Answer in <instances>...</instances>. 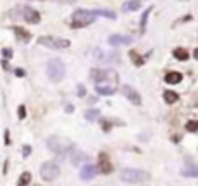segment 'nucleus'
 Here are the masks:
<instances>
[{
    "mask_svg": "<svg viewBox=\"0 0 198 186\" xmlns=\"http://www.w3.org/2000/svg\"><path fill=\"white\" fill-rule=\"evenodd\" d=\"M96 14L94 11H85V9H78L73 12L71 16V28H85L89 26L91 23H94V18Z\"/></svg>",
    "mask_w": 198,
    "mask_h": 186,
    "instance_id": "obj_1",
    "label": "nucleus"
},
{
    "mask_svg": "<svg viewBox=\"0 0 198 186\" xmlns=\"http://www.w3.org/2000/svg\"><path fill=\"white\" fill-rule=\"evenodd\" d=\"M149 178V174L141 169H123L120 172V179L129 184H136V183H142Z\"/></svg>",
    "mask_w": 198,
    "mask_h": 186,
    "instance_id": "obj_2",
    "label": "nucleus"
},
{
    "mask_svg": "<svg viewBox=\"0 0 198 186\" xmlns=\"http://www.w3.org/2000/svg\"><path fill=\"white\" fill-rule=\"evenodd\" d=\"M47 143H49L50 150L54 153H57V155H66L70 150H73V143H71L70 139L61 138V136H52Z\"/></svg>",
    "mask_w": 198,
    "mask_h": 186,
    "instance_id": "obj_3",
    "label": "nucleus"
},
{
    "mask_svg": "<svg viewBox=\"0 0 198 186\" xmlns=\"http://www.w3.org/2000/svg\"><path fill=\"white\" fill-rule=\"evenodd\" d=\"M91 80L96 83H118V73L111 70H91Z\"/></svg>",
    "mask_w": 198,
    "mask_h": 186,
    "instance_id": "obj_4",
    "label": "nucleus"
},
{
    "mask_svg": "<svg viewBox=\"0 0 198 186\" xmlns=\"http://www.w3.org/2000/svg\"><path fill=\"white\" fill-rule=\"evenodd\" d=\"M9 14H19L23 19L30 23V24H37V23H40V12L35 11L33 7H28V5H23V7H18L14 11H11Z\"/></svg>",
    "mask_w": 198,
    "mask_h": 186,
    "instance_id": "obj_5",
    "label": "nucleus"
},
{
    "mask_svg": "<svg viewBox=\"0 0 198 186\" xmlns=\"http://www.w3.org/2000/svg\"><path fill=\"white\" fill-rule=\"evenodd\" d=\"M38 44L43 45V47L56 49V51L70 47V40H66V38H57V37H52V35H49V37H40V38H38Z\"/></svg>",
    "mask_w": 198,
    "mask_h": 186,
    "instance_id": "obj_6",
    "label": "nucleus"
},
{
    "mask_svg": "<svg viewBox=\"0 0 198 186\" xmlns=\"http://www.w3.org/2000/svg\"><path fill=\"white\" fill-rule=\"evenodd\" d=\"M59 174H61V169L56 162H45L40 167V176L43 181H54L59 178Z\"/></svg>",
    "mask_w": 198,
    "mask_h": 186,
    "instance_id": "obj_7",
    "label": "nucleus"
},
{
    "mask_svg": "<svg viewBox=\"0 0 198 186\" xmlns=\"http://www.w3.org/2000/svg\"><path fill=\"white\" fill-rule=\"evenodd\" d=\"M47 73H49V78L52 82H59V80H63L64 77V64L63 61H59V59H52L49 61L47 64Z\"/></svg>",
    "mask_w": 198,
    "mask_h": 186,
    "instance_id": "obj_8",
    "label": "nucleus"
},
{
    "mask_svg": "<svg viewBox=\"0 0 198 186\" xmlns=\"http://www.w3.org/2000/svg\"><path fill=\"white\" fill-rule=\"evenodd\" d=\"M97 172H103V174H111L113 172V165L108 158L106 153H99V162H97Z\"/></svg>",
    "mask_w": 198,
    "mask_h": 186,
    "instance_id": "obj_9",
    "label": "nucleus"
},
{
    "mask_svg": "<svg viewBox=\"0 0 198 186\" xmlns=\"http://www.w3.org/2000/svg\"><path fill=\"white\" fill-rule=\"evenodd\" d=\"M122 92H123V96L127 97L129 101H132L134 104H141V96H139V92L132 87V85H123L122 87Z\"/></svg>",
    "mask_w": 198,
    "mask_h": 186,
    "instance_id": "obj_10",
    "label": "nucleus"
},
{
    "mask_svg": "<svg viewBox=\"0 0 198 186\" xmlns=\"http://www.w3.org/2000/svg\"><path fill=\"white\" fill-rule=\"evenodd\" d=\"M96 174H97V167L96 165H91V164H85L82 167V171H80V178L84 181H91L96 178Z\"/></svg>",
    "mask_w": 198,
    "mask_h": 186,
    "instance_id": "obj_11",
    "label": "nucleus"
},
{
    "mask_svg": "<svg viewBox=\"0 0 198 186\" xmlns=\"http://www.w3.org/2000/svg\"><path fill=\"white\" fill-rule=\"evenodd\" d=\"M96 90H97L99 94H103V96H111V94H115L117 92V83H97L96 85Z\"/></svg>",
    "mask_w": 198,
    "mask_h": 186,
    "instance_id": "obj_12",
    "label": "nucleus"
},
{
    "mask_svg": "<svg viewBox=\"0 0 198 186\" xmlns=\"http://www.w3.org/2000/svg\"><path fill=\"white\" fill-rule=\"evenodd\" d=\"M12 31H14V35L18 37V40L23 42V44H28V42L31 40V33H30V31H26L24 28H21V26H12Z\"/></svg>",
    "mask_w": 198,
    "mask_h": 186,
    "instance_id": "obj_13",
    "label": "nucleus"
},
{
    "mask_svg": "<svg viewBox=\"0 0 198 186\" xmlns=\"http://www.w3.org/2000/svg\"><path fill=\"white\" fill-rule=\"evenodd\" d=\"M132 44V37H125V35H111L110 37V45H127Z\"/></svg>",
    "mask_w": 198,
    "mask_h": 186,
    "instance_id": "obj_14",
    "label": "nucleus"
},
{
    "mask_svg": "<svg viewBox=\"0 0 198 186\" xmlns=\"http://www.w3.org/2000/svg\"><path fill=\"white\" fill-rule=\"evenodd\" d=\"M96 57H97V61H101V63H111V61H117V59H118V56L113 54V52H99V51H96Z\"/></svg>",
    "mask_w": 198,
    "mask_h": 186,
    "instance_id": "obj_15",
    "label": "nucleus"
},
{
    "mask_svg": "<svg viewBox=\"0 0 198 186\" xmlns=\"http://www.w3.org/2000/svg\"><path fill=\"white\" fill-rule=\"evenodd\" d=\"M181 80H183V75H181L179 71H169V73L165 75V82L170 83V85H172V83H179Z\"/></svg>",
    "mask_w": 198,
    "mask_h": 186,
    "instance_id": "obj_16",
    "label": "nucleus"
},
{
    "mask_svg": "<svg viewBox=\"0 0 198 186\" xmlns=\"http://www.w3.org/2000/svg\"><path fill=\"white\" fill-rule=\"evenodd\" d=\"M122 9L125 11V12H134V11H137V9H141V2L139 0H129V2H125L123 5H122Z\"/></svg>",
    "mask_w": 198,
    "mask_h": 186,
    "instance_id": "obj_17",
    "label": "nucleus"
},
{
    "mask_svg": "<svg viewBox=\"0 0 198 186\" xmlns=\"http://www.w3.org/2000/svg\"><path fill=\"white\" fill-rule=\"evenodd\" d=\"M174 57L179 59V61H186V59H190V52L183 47H177V49H174Z\"/></svg>",
    "mask_w": 198,
    "mask_h": 186,
    "instance_id": "obj_18",
    "label": "nucleus"
},
{
    "mask_svg": "<svg viewBox=\"0 0 198 186\" xmlns=\"http://www.w3.org/2000/svg\"><path fill=\"white\" fill-rule=\"evenodd\" d=\"M163 99H165L167 104H174V103L179 101V96H177L174 90H165V92H163Z\"/></svg>",
    "mask_w": 198,
    "mask_h": 186,
    "instance_id": "obj_19",
    "label": "nucleus"
},
{
    "mask_svg": "<svg viewBox=\"0 0 198 186\" xmlns=\"http://www.w3.org/2000/svg\"><path fill=\"white\" fill-rule=\"evenodd\" d=\"M129 56H130V61L134 63L136 66H142V64H144V57L137 54V51H130Z\"/></svg>",
    "mask_w": 198,
    "mask_h": 186,
    "instance_id": "obj_20",
    "label": "nucleus"
},
{
    "mask_svg": "<svg viewBox=\"0 0 198 186\" xmlns=\"http://www.w3.org/2000/svg\"><path fill=\"white\" fill-rule=\"evenodd\" d=\"M151 11H153V7H148V9L142 12V16H141V31H139L141 35L146 31V21H148V16H149V12H151Z\"/></svg>",
    "mask_w": 198,
    "mask_h": 186,
    "instance_id": "obj_21",
    "label": "nucleus"
},
{
    "mask_svg": "<svg viewBox=\"0 0 198 186\" xmlns=\"http://www.w3.org/2000/svg\"><path fill=\"white\" fill-rule=\"evenodd\" d=\"M31 183V174L30 172H23L19 181H18V186H28Z\"/></svg>",
    "mask_w": 198,
    "mask_h": 186,
    "instance_id": "obj_22",
    "label": "nucleus"
},
{
    "mask_svg": "<svg viewBox=\"0 0 198 186\" xmlns=\"http://www.w3.org/2000/svg\"><path fill=\"white\" fill-rule=\"evenodd\" d=\"M181 174H183V176H188V178H198V169L196 167H188V169H184Z\"/></svg>",
    "mask_w": 198,
    "mask_h": 186,
    "instance_id": "obj_23",
    "label": "nucleus"
},
{
    "mask_svg": "<svg viewBox=\"0 0 198 186\" xmlns=\"http://www.w3.org/2000/svg\"><path fill=\"white\" fill-rule=\"evenodd\" d=\"M85 118H87L89 122H94V120L99 118V111L97 110H87L85 111Z\"/></svg>",
    "mask_w": 198,
    "mask_h": 186,
    "instance_id": "obj_24",
    "label": "nucleus"
},
{
    "mask_svg": "<svg viewBox=\"0 0 198 186\" xmlns=\"http://www.w3.org/2000/svg\"><path fill=\"white\" fill-rule=\"evenodd\" d=\"M94 14H99V16H104V18L115 19V12H113V11H108V9H99V11H94Z\"/></svg>",
    "mask_w": 198,
    "mask_h": 186,
    "instance_id": "obj_25",
    "label": "nucleus"
},
{
    "mask_svg": "<svg viewBox=\"0 0 198 186\" xmlns=\"http://www.w3.org/2000/svg\"><path fill=\"white\" fill-rule=\"evenodd\" d=\"M84 160H87V155H85V153H73L71 162H73L75 165H78V164H80V162H84Z\"/></svg>",
    "mask_w": 198,
    "mask_h": 186,
    "instance_id": "obj_26",
    "label": "nucleus"
},
{
    "mask_svg": "<svg viewBox=\"0 0 198 186\" xmlns=\"http://www.w3.org/2000/svg\"><path fill=\"white\" fill-rule=\"evenodd\" d=\"M186 129L190 132H196L198 131V120H190V122H186Z\"/></svg>",
    "mask_w": 198,
    "mask_h": 186,
    "instance_id": "obj_27",
    "label": "nucleus"
},
{
    "mask_svg": "<svg viewBox=\"0 0 198 186\" xmlns=\"http://www.w3.org/2000/svg\"><path fill=\"white\" fill-rule=\"evenodd\" d=\"M2 56H4V59H5V61H9V59H11V57H12V49H2Z\"/></svg>",
    "mask_w": 198,
    "mask_h": 186,
    "instance_id": "obj_28",
    "label": "nucleus"
},
{
    "mask_svg": "<svg viewBox=\"0 0 198 186\" xmlns=\"http://www.w3.org/2000/svg\"><path fill=\"white\" fill-rule=\"evenodd\" d=\"M18 117H19V118H24V117H26V108H24L23 104L18 108Z\"/></svg>",
    "mask_w": 198,
    "mask_h": 186,
    "instance_id": "obj_29",
    "label": "nucleus"
},
{
    "mask_svg": "<svg viewBox=\"0 0 198 186\" xmlns=\"http://www.w3.org/2000/svg\"><path fill=\"white\" fill-rule=\"evenodd\" d=\"M78 96H80V97H84V96H85V87L82 85V83L78 85Z\"/></svg>",
    "mask_w": 198,
    "mask_h": 186,
    "instance_id": "obj_30",
    "label": "nucleus"
},
{
    "mask_svg": "<svg viewBox=\"0 0 198 186\" xmlns=\"http://www.w3.org/2000/svg\"><path fill=\"white\" fill-rule=\"evenodd\" d=\"M14 73H16V77H24V70L23 68H16Z\"/></svg>",
    "mask_w": 198,
    "mask_h": 186,
    "instance_id": "obj_31",
    "label": "nucleus"
},
{
    "mask_svg": "<svg viewBox=\"0 0 198 186\" xmlns=\"http://www.w3.org/2000/svg\"><path fill=\"white\" fill-rule=\"evenodd\" d=\"M30 153H31V148H30V146H23V155H24V157H28Z\"/></svg>",
    "mask_w": 198,
    "mask_h": 186,
    "instance_id": "obj_32",
    "label": "nucleus"
},
{
    "mask_svg": "<svg viewBox=\"0 0 198 186\" xmlns=\"http://www.w3.org/2000/svg\"><path fill=\"white\" fill-rule=\"evenodd\" d=\"M110 127H111V124H110V122H108V120H104V122H103V131H110Z\"/></svg>",
    "mask_w": 198,
    "mask_h": 186,
    "instance_id": "obj_33",
    "label": "nucleus"
},
{
    "mask_svg": "<svg viewBox=\"0 0 198 186\" xmlns=\"http://www.w3.org/2000/svg\"><path fill=\"white\" fill-rule=\"evenodd\" d=\"M5 145H11V136H9V131H5Z\"/></svg>",
    "mask_w": 198,
    "mask_h": 186,
    "instance_id": "obj_34",
    "label": "nucleus"
},
{
    "mask_svg": "<svg viewBox=\"0 0 198 186\" xmlns=\"http://www.w3.org/2000/svg\"><path fill=\"white\" fill-rule=\"evenodd\" d=\"M193 56H195V59H198V49H195V52H193Z\"/></svg>",
    "mask_w": 198,
    "mask_h": 186,
    "instance_id": "obj_35",
    "label": "nucleus"
}]
</instances>
